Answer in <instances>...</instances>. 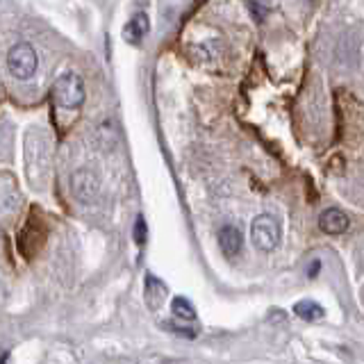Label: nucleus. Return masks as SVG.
<instances>
[{"label": "nucleus", "instance_id": "nucleus-6", "mask_svg": "<svg viewBox=\"0 0 364 364\" xmlns=\"http://www.w3.org/2000/svg\"><path fill=\"white\" fill-rule=\"evenodd\" d=\"M217 239H219V246H221V250H224L226 257H235L244 246V235L237 226H224L219 230Z\"/></svg>", "mask_w": 364, "mask_h": 364}, {"label": "nucleus", "instance_id": "nucleus-3", "mask_svg": "<svg viewBox=\"0 0 364 364\" xmlns=\"http://www.w3.org/2000/svg\"><path fill=\"white\" fill-rule=\"evenodd\" d=\"M250 237L253 244L259 250H273L280 244V224L271 214H259L250 224Z\"/></svg>", "mask_w": 364, "mask_h": 364}, {"label": "nucleus", "instance_id": "nucleus-8", "mask_svg": "<svg viewBox=\"0 0 364 364\" xmlns=\"http://www.w3.org/2000/svg\"><path fill=\"white\" fill-rule=\"evenodd\" d=\"M171 312H173V317L180 319V321H194L196 319L194 306H191L187 299H182V296H175V299L171 301Z\"/></svg>", "mask_w": 364, "mask_h": 364}, {"label": "nucleus", "instance_id": "nucleus-11", "mask_svg": "<svg viewBox=\"0 0 364 364\" xmlns=\"http://www.w3.org/2000/svg\"><path fill=\"white\" fill-rule=\"evenodd\" d=\"M319 266H321V264H319V259H317V262L312 264V276H317V273H319Z\"/></svg>", "mask_w": 364, "mask_h": 364}, {"label": "nucleus", "instance_id": "nucleus-5", "mask_svg": "<svg viewBox=\"0 0 364 364\" xmlns=\"http://www.w3.org/2000/svg\"><path fill=\"white\" fill-rule=\"evenodd\" d=\"M348 226H351V219H348V214L337 210V207H330V210H323L321 214H319V228H321L323 233H328V235L346 233Z\"/></svg>", "mask_w": 364, "mask_h": 364}, {"label": "nucleus", "instance_id": "nucleus-1", "mask_svg": "<svg viewBox=\"0 0 364 364\" xmlns=\"http://www.w3.org/2000/svg\"><path fill=\"white\" fill-rule=\"evenodd\" d=\"M36 66H39V57L30 43H14L7 53V69L17 80H30L34 76Z\"/></svg>", "mask_w": 364, "mask_h": 364}, {"label": "nucleus", "instance_id": "nucleus-7", "mask_svg": "<svg viewBox=\"0 0 364 364\" xmlns=\"http://www.w3.org/2000/svg\"><path fill=\"white\" fill-rule=\"evenodd\" d=\"M148 32H151V19L146 12H137L123 28V39L130 43H141Z\"/></svg>", "mask_w": 364, "mask_h": 364}, {"label": "nucleus", "instance_id": "nucleus-4", "mask_svg": "<svg viewBox=\"0 0 364 364\" xmlns=\"http://www.w3.org/2000/svg\"><path fill=\"white\" fill-rule=\"evenodd\" d=\"M98 178H96L94 171L89 169H78L76 173L71 175V189L73 194H76L78 200H83V203H89V200H94L96 194H98Z\"/></svg>", "mask_w": 364, "mask_h": 364}, {"label": "nucleus", "instance_id": "nucleus-2", "mask_svg": "<svg viewBox=\"0 0 364 364\" xmlns=\"http://www.w3.org/2000/svg\"><path fill=\"white\" fill-rule=\"evenodd\" d=\"M55 100L66 109H78L85 103V83L78 73H64L62 78H57V83L53 87Z\"/></svg>", "mask_w": 364, "mask_h": 364}, {"label": "nucleus", "instance_id": "nucleus-10", "mask_svg": "<svg viewBox=\"0 0 364 364\" xmlns=\"http://www.w3.org/2000/svg\"><path fill=\"white\" fill-rule=\"evenodd\" d=\"M135 242H137V244H144V242H146V221H144V217H137V224H135Z\"/></svg>", "mask_w": 364, "mask_h": 364}, {"label": "nucleus", "instance_id": "nucleus-9", "mask_svg": "<svg viewBox=\"0 0 364 364\" xmlns=\"http://www.w3.org/2000/svg\"><path fill=\"white\" fill-rule=\"evenodd\" d=\"M294 312H296V317L306 319V321H317V319H321L325 314L323 308L319 306V303H314V301H301V303H296Z\"/></svg>", "mask_w": 364, "mask_h": 364}]
</instances>
